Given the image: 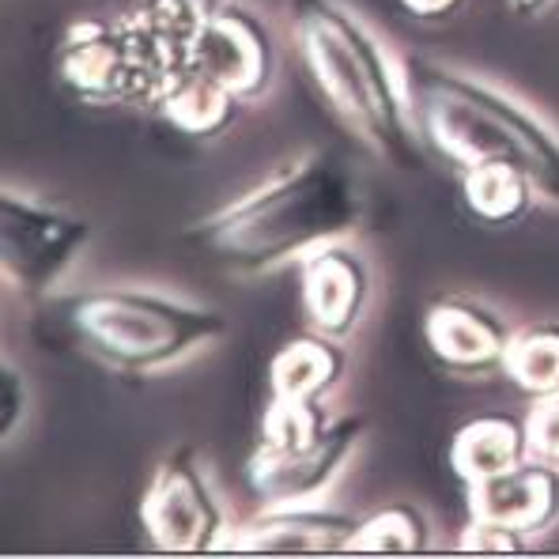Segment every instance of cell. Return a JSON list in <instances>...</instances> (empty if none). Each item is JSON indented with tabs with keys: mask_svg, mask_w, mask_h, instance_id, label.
Listing matches in <instances>:
<instances>
[{
	"mask_svg": "<svg viewBox=\"0 0 559 559\" xmlns=\"http://www.w3.org/2000/svg\"><path fill=\"white\" fill-rule=\"evenodd\" d=\"M292 20L302 61L329 110L382 163L401 170L424 167L413 98L382 43L336 0H292Z\"/></svg>",
	"mask_w": 559,
	"mask_h": 559,
	"instance_id": "2",
	"label": "cell"
},
{
	"mask_svg": "<svg viewBox=\"0 0 559 559\" xmlns=\"http://www.w3.org/2000/svg\"><path fill=\"white\" fill-rule=\"evenodd\" d=\"M364 219V189L333 155H307L189 227V242L231 276H265L348 238Z\"/></svg>",
	"mask_w": 559,
	"mask_h": 559,
	"instance_id": "1",
	"label": "cell"
},
{
	"mask_svg": "<svg viewBox=\"0 0 559 559\" xmlns=\"http://www.w3.org/2000/svg\"><path fill=\"white\" fill-rule=\"evenodd\" d=\"M140 530L155 552L201 556L224 548L231 530L193 447H175L155 465L140 499Z\"/></svg>",
	"mask_w": 559,
	"mask_h": 559,
	"instance_id": "6",
	"label": "cell"
},
{
	"mask_svg": "<svg viewBox=\"0 0 559 559\" xmlns=\"http://www.w3.org/2000/svg\"><path fill=\"white\" fill-rule=\"evenodd\" d=\"M468 518L503 525L522 537L545 533L559 518V468L525 457L507 473L468 484Z\"/></svg>",
	"mask_w": 559,
	"mask_h": 559,
	"instance_id": "13",
	"label": "cell"
},
{
	"mask_svg": "<svg viewBox=\"0 0 559 559\" xmlns=\"http://www.w3.org/2000/svg\"><path fill=\"white\" fill-rule=\"evenodd\" d=\"M27 419V382L15 371V364H4V385H0V439L12 442L15 427Z\"/></svg>",
	"mask_w": 559,
	"mask_h": 559,
	"instance_id": "23",
	"label": "cell"
},
{
	"mask_svg": "<svg viewBox=\"0 0 559 559\" xmlns=\"http://www.w3.org/2000/svg\"><path fill=\"white\" fill-rule=\"evenodd\" d=\"M333 427L325 405H292V401H269L261 416V447L269 450H307Z\"/></svg>",
	"mask_w": 559,
	"mask_h": 559,
	"instance_id": "20",
	"label": "cell"
},
{
	"mask_svg": "<svg viewBox=\"0 0 559 559\" xmlns=\"http://www.w3.org/2000/svg\"><path fill=\"white\" fill-rule=\"evenodd\" d=\"M424 341L439 367L457 378H491L503 371L511 329L468 295H442L424 310Z\"/></svg>",
	"mask_w": 559,
	"mask_h": 559,
	"instance_id": "10",
	"label": "cell"
},
{
	"mask_svg": "<svg viewBox=\"0 0 559 559\" xmlns=\"http://www.w3.org/2000/svg\"><path fill=\"white\" fill-rule=\"evenodd\" d=\"M405 87L424 140L457 167L507 159L559 209V136L496 87L435 61L405 64Z\"/></svg>",
	"mask_w": 559,
	"mask_h": 559,
	"instance_id": "3",
	"label": "cell"
},
{
	"mask_svg": "<svg viewBox=\"0 0 559 559\" xmlns=\"http://www.w3.org/2000/svg\"><path fill=\"white\" fill-rule=\"evenodd\" d=\"M431 545V525L427 514L413 503H390L378 507L374 514L359 518L356 537L348 552L359 556H416Z\"/></svg>",
	"mask_w": 559,
	"mask_h": 559,
	"instance_id": "19",
	"label": "cell"
},
{
	"mask_svg": "<svg viewBox=\"0 0 559 559\" xmlns=\"http://www.w3.org/2000/svg\"><path fill=\"white\" fill-rule=\"evenodd\" d=\"M364 439V419H333L325 439L307 450H269L258 447L246 462V484L269 507H292L322 496L336 473L352 457V450Z\"/></svg>",
	"mask_w": 559,
	"mask_h": 559,
	"instance_id": "9",
	"label": "cell"
},
{
	"mask_svg": "<svg viewBox=\"0 0 559 559\" xmlns=\"http://www.w3.org/2000/svg\"><path fill=\"white\" fill-rule=\"evenodd\" d=\"M57 80L69 95L92 106H114L159 92L170 69L167 49L144 20H76L57 43Z\"/></svg>",
	"mask_w": 559,
	"mask_h": 559,
	"instance_id": "5",
	"label": "cell"
},
{
	"mask_svg": "<svg viewBox=\"0 0 559 559\" xmlns=\"http://www.w3.org/2000/svg\"><path fill=\"white\" fill-rule=\"evenodd\" d=\"M152 103L178 133L197 136V140H212V136L224 133V129L235 126L242 98L235 92H227V87L219 84V80H212L209 72L178 61L175 69L163 76V84Z\"/></svg>",
	"mask_w": 559,
	"mask_h": 559,
	"instance_id": "14",
	"label": "cell"
},
{
	"mask_svg": "<svg viewBox=\"0 0 559 559\" xmlns=\"http://www.w3.org/2000/svg\"><path fill=\"white\" fill-rule=\"evenodd\" d=\"M53 325L95 364L121 374H155L193 359L227 333L212 307L140 287H98L53 302Z\"/></svg>",
	"mask_w": 559,
	"mask_h": 559,
	"instance_id": "4",
	"label": "cell"
},
{
	"mask_svg": "<svg viewBox=\"0 0 559 559\" xmlns=\"http://www.w3.org/2000/svg\"><path fill=\"white\" fill-rule=\"evenodd\" d=\"M401 8L424 23H442V20H450V15L462 12L465 0H401Z\"/></svg>",
	"mask_w": 559,
	"mask_h": 559,
	"instance_id": "24",
	"label": "cell"
},
{
	"mask_svg": "<svg viewBox=\"0 0 559 559\" xmlns=\"http://www.w3.org/2000/svg\"><path fill=\"white\" fill-rule=\"evenodd\" d=\"M92 242V224L61 209L38 204L35 197L4 193L0 201V261L4 284L23 299H46L80 250Z\"/></svg>",
	"mask_w": 559,
	"mask_h": 559,
	"instance_id": "7",
	"label": "cell"
},
{
	"mask_svg": "<svg viewBox=\"0 0 559 559\" xmlns=\"http://www.w3.org/2000/svg\"><path fill=\"white\" fill-rule=\"evenodd\" d=\"M462 197L465 209L488 227H511L518 219H525L533 201H540L533 178L507 159H488L476 163V167H465Z\"/></svg>",
	"mask_w": 559,
	"mask_h": 559,
	"instance_id": "17",
	"label": "cell"
},
{
	"mask_svg": "<svg viewBox=\"0 0 559 559\" xmlns=\"http://www.w3.org/2000/svg\"><path fill=\"white\" fill-rule=\"evenodd\" d=\"M178 61L209 72L212 80H219L242 103H253V98H261L273 87L276 76L273 31L246 4L224 0L216 12L197 23V31L186 38Z\"/></svg>",
	"mask_w": 559,
	"mask_h": 559,
	"instance_id": "8",
	"label": "cell"
},
{
	"mask_svg": "<svg viewBox=\"0 0 559 559\" xmlns=\"http://www.w3.org/2000/svg\"><path fill=\"white\" fill-rule=\"evenodd\" d=\"M344 352L341 341L325 333H307L287 341L269 364V401H292V405H318L325 393L341 382Z\"/></svg>",
	"mask_w": 559,
	"mask_h": 559,
	"instance_id": "15",
	"label": "cell"
},
{
	"mask_svg": "<svg viewBox=\"0 0 559 559\" xmlns=\"http://www.w3.org/2000/svg\"><path fill=\"white\" fill-rule=\"evenodd\" d=\"M503 374L525 397H556L559 393V322H533L511 333Z\"/></svg>",
	"mask_w": 559,
	"mask_h": 559,
	"instance_id": "18",
	"label": "cell"
},
{
	"mask_svg": "<svg viewBox=\"0 0 559 559\" xmlns=\"http://www.w3.org/2000/svg\"><path fill=\"white\" fill-rule=\"evenodd\" d=\"M525 447H530L533 462L559 468V393L533 405L530 419H525Z\"/></svg>",
	"mask_w": 559,
	"mask_h": 559,
	"instance_id": "21",
	"label": "cell"
},
{
	"mask_svg": "<svg viewBox=\"0 0 559 559\" xmlns=\"http://www.w3.org/2000/svg\"><path fill=\"white\" fill-rule=\"evenodd\" d=\"M525 457H530L525 424L499 413L468 419V424L457 427L454 442H450V468L465 484H480L488 476L507 473V468L522 465Z\"/></svg>",
	"mask_w": 559,
	"mask_h": 559,
	"instance_id": "16",
	"label": "cell"
},
{
	"mask_svg": "<svg viewBox=\"0 0 559 559\" xmlns=\"http://www.w3.org/2000/svg\"><path fill=\"white\" fill-rule=\"evenodd\" d=\"M525 537L514 530H503V525H491V522H476L468 518V530L457 540V552H488V556H511L522 552Z\"/></svg>",
	"mask_w": 559,
	"mask_h": 559,
	"instance_id": "22",
	"label": "cell"
},
{
	"mask_svg": "<svg viewBox=\"0 0 559 559\" xmlns=\"http://www.w3.org/2000/svg\"><path fill=\"white\" fill-rule=\"evenodd\" d=\"M359 518L329 507H269L242 530H231L219 552L242 556H336L348 552Z\"/></svg>",
	"mask_w": 559,
	"mask_h": 559,
	"instance_id": "12",
	"label": "cell"
},
{
	"mask_svg": "<svg viewBox=\"0 0 559 559\" xmlns=\"http://www.w3.org/2000/svg\"><path fill=\"white\" fill-rule=\"evenodd\" d=\"M302 314L314 333L344 341L359 329L371 302V269L364 253L333 242L302 258L299 265Z\"/></svg>",
	"mask_w": 559,
	"mask_h": 559,
	"instance_id": "11",
	"label": "cell"
},
{
	"mask_svg": "<svg viewBox=\"0 0 559 559\" xmlns=\"http://www.w3.org/2000/svg\"><path fill=\"white\" fill-rule=\"evenodd\" d=\"M507 4H511L522 20H533V15L548 12V4H552V0H507Z\"/></svg>",
	"mask_w": 559,
	"mask_h": 559,
	"instance_id": "25",
	"label": "cell"
}]
</instances>
